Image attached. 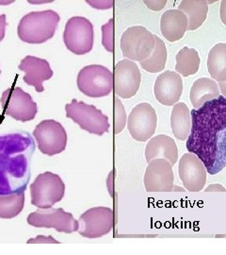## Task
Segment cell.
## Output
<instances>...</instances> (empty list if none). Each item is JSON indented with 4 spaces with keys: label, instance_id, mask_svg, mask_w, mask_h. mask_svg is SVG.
<instances>
[{
    "label": "cell",
    "instance_id": "39",
    "mask_svg": "<svg viewBox=\"0 0 226 255\" xmlns=\"http://www.w3.org/2000/svg\"><path fill=\"white\" fill-rule=\"evenodd\" d=\"M207 1H208V5H209V4H213V3L217 2L219 0H207Z\"/></svg>",
    "mask_w": 226,
    "mask_h": 255
},
{
    "label": "cell",
    "instance_id": "32",
    "mask_svg": "<svg viewBox=\"0 0 226 255\" xmlns=\"http://www.w3.org/2000/svg\"><path fill=\"white\" fill-rule=\"evenodd\" d=\"M27 243H59L57 240H55L51 237H40L35 239H29Z\"/></svg>",
    "mask_w": 226,
    "mask_h": 255
},
{
    "label": "cell",
    "instance_id": "24",
    "mask_svg": "<svg viewBox=\"0 0 226 255\" xmlns=\"http://www.w3.org/2000/svg\"><path fill=\"white\" fill-rule=\"evenodd\" d=\"M208 73L216 82L226 81V43H219L209 51Z\"/></svg>",
    "mask_w": 226,
    "mask_h": 255
},
{
    "label": "cell",
    "instance_id": "15",
    "mask_svg": "<svg viewBox=\"0 0 226 255\" xmlns=\"http://www.w3.org/2000/svg\"><path fill=\"white\" fill-rule=\"evenodd\" d=\"M144 183L147 192L172 191L174 175L172 164L164 158L149 162L145 170Z\"/></svg>",
    "mask_w": 226,
    "mask_h": 255
},
{
    "label": "cell",
    "instance_id": "18",
    "mask_svg": "<svg viewBox=\"0 0 226 255\" xmlns=\"http://www.w3.org/2000/svg\"><path fill=\"white\" fill-rule=\"evenodd\" d=\"M18 68L26 73L23 78L24 82L29 86L35 87L38 93L44 92L43 83L53 77V70L49 63L35 56L25 57L19 64Z\"/></svg>",
    "mask_w": 226,
    "mask_h": 255
},
{
    "label": "cell",
    "instance_id": "14",
    "mask_svg": "<svg viewBox=\"0 0 226 255\" xmlns=\"http://www.w3.org/2000/svg\"><path fill=\"white\" fill-rule=\"evenodd\" d=\"M142 74L138 65L128 59L118 62L114 70V90L117 97L125 100L133 98L139 91Z\"/></svg>",
    "mask_w": 226,
    "mask_h": 255
},
{
    "label": "cell",
    "instance_id": "25",
    "mask_svg": "<svg viewBox=\"0 0 226 255\" xmlns=\"http://www.w3.org/2000/svg\"><path fill=\"white\" fill-rule=\"evenodd\" d=\"M25 191L26 188H22L9 194H0V219H11L18 216L25 205Z\"/></svg>",
    "mask_w": 226,
    "mask_h": 255
},
{
    "label": "cell",
    "instance_id": "3",
    "mask_svg": "<svg viewBox=\"0 0 226 255\" xmlns=\"http://www.w3.org/2000/svg\"><path fill=\"white\" fill-rule=\"evenodd\" d=\"M60 21V15L52 9L31 11L19 22V39L31 45L44 44L53 38Z\"/></svg>",
    "mask_w": 226,
    "mask_h": 255
},
{
    "label": "cell",
    "instance_id": "12",
    "mask_svg": "<svg viewBox=\"0 0 226 255\" xmlns=\"http://www.w3.org/2000/svg\"><path fill=\"white\" fill-rule=\"evenodd\" d=\"M79 235L86 238H98L109 235L114 227V212L108 207H93L78 219Z\"/></svg>",
    "mask_w": 226,
    "mask_h": 255
},
{
    "label": "cell",
    "instance_id": "6",
    "mask_svg": "<svg viewBox=\"0 0 226 255\" xmlns=\"http://www.w3.org/2000/svg\"><path fill=\"white\" fill-rule=\"evenodd\" d=\"M65 184L58 174L46 171L39 174L30 184L31 204L40 209L51 208L64 199Z\"/></svg>",
    "mask_w": 226,
    "mask_h": 255
},
{
    "label": "cell",
    "instance_id": "33",
    "mask_svg": "<svg viewBox=\"0 0 226 255\" xmlns=\"http://www.w3.org/2000/svg\"><path fill=\"white\" fill-rule=\"evenodd\" d=\"M6 14H0V42L4 39L5 33H6Z\"/></svg>",
    "mask_w": 226,
    "mask_h": 255
},
{
    "label": "cell",
    "instance_id": "19",
    "mask_svg": "<svg viewBox=\"0 0 226 255\" xmlns=\"http://www.w3.org/2000/svg\"><path fill=\"white\" fill-rule=\"evenodd\" d=\"M187 15L179 9L166 10L160 19V31L167 41L174 43L181 40L188 31Z\"/></svg>",
    "mask_w": 226,
    "mask_h": 255
},
{
    "label": "cell",
    "instance_id": "13",
    "mask_svg": "<svg viewBox=\"0 0 226 255\" xmlns=\"http://www.w3.org/2000/svg\"><path fill=\"white\" fill-rule=\"evenodd\" d=\"M157 117L154 108L149 103H140L128 116L127 128L132 138L139 142H145L155 132Z\"/></svg>",
    "mask_w": 226,
    "mask_h": 255
},
{
    "label": "cell",
    "instance_id": "27",
    "mask_svg": "<svg viewBox=\"0 0 226 255\" xmlns=\"http://www.w3.org/2000/svg\"><path fill=\"white\" fill-rule=\"evenodd\" d=\"M154 37H155V46H154V50L147 59L140 62L141 66L145 69V71L149 73H158L163 71L168 59L167 47L165 46V43L159 37L156 35H154Z\"/></svg>",
    "mask_w": 226,
    "mask_h": 255
},
{
    "label": "cell",
    "instance_id": "22",
    "mask_svg": "<svg viewBox=\"0 0 226 255\" xmlns=\"http://www.w3.org/2000/svg\"><path fill=\"white\" fill-rule=\"evenodd\" d=\"M171 128L173 136L180 141H186L191 129V114L184 102L173 105L171 114Z\"/></svg>",
    "mask_w": 226,
    "mask_h": 255
},
{
    "label": "cell",
    "instance_id": "29",
    "mask_svg": "<svg viewBox=\"0 0 226 255\" xmlns=\"http://www.w3.org/2000/svg\"><path fill=\"white\" fill-rule=\"evenodd\" d=\"M115 133H120L127 123V115L123 103L119 99L115 101Z\"/></svg>",
    "mask_w": 226,
    "mask_h": 255
},
{
    "label": "cell",
    "instance_id": "7",
    "mask_svg": "<svg viewBox=\"0 0 226 255\" xmlns=\"http://www.w3.org/2000/svg\"><path fill=\"white\" fill-rule=\"evenodd\" d=\"M155 46L154 34L143 26L128 27L121 37L123 56L130 61L142 62L147 59Z\"/></svg>",
    "mask_w": 226,
    "mask_h": 255
},
{
    "label": "cell",
    "instance_id": "1",
    "mask_svg": "<svg viewBox=\"0 0 226 255\" xmlns=\"http://www.w3.org/2000/svg\"><path fill=\"white\" fill-rule=\"evenodd\" d=\"M187 148L216 175L226 166V98L219 96L191 112Z\"/></svg>",
    "mask_w": 226,
    "mask_h": 255
},
{
    "label": "cell",
    "instance_id": "23",
    "mask_svg": "<svg viewBox=\"0 0 226 255\" xmlns=\"http://www.w3.org/2000/svg\"><path fill=\"white\" fill-rule=\"evenodd\" d=\"M178 9L188 17V30H196L206 22L208 13L207 0H182Z\"/></svg>",
    "mask_w": 226,
    "mask_h": 255
},
{
    "label": "cell",
    "instance_id": "37",
    "mask_svg": "<svg viewBox=\"0 0 226 255\" xmlns=\"http://www.w3.org/2000/svg\"><path fill=\"white\" fill-rule=\"evenodd\" d=\"M13 2H14V0H0V5L1 6H7V5H9Z\"/></svg>",
    "mask_w": 226,
    "mask_h": 255
},
{
    "label": "cell",
    "instance_id": "11",
    "mask_svg": "<svg viewBox=\"0 0 226 255\" xmlns=\"http://www.w3.org/2000/svg\"><path fill=\"white\" fill-rule=\"evenodd\" d=\"M27 224L36 228H54L59 233L73 234L79 229V223L72 214L62 208L37 210L28 215Z\"/></svg>",
    "mask_w": 226,
    "mask_h": 255
},
{
    "label": "cell",
    "instance_id": "5",
    "mask_svg": "<svg viewBox=\"0 0 226 255\" xmlns=\"http://www.w3.org/2000/svg\"><path fill=\"white\" fill-rule=\"evenodd\" d=\"M76 83L79 91L92 99L107 97L114 88L113 74L109 68L99 64H90L82 68Z\"/></svg>",
    "mask_w": 226,
    "mask_h": 255
},
{
    "label": "cell",
    "instance_id": "8",
    "mask_svg": "<svg viewBox=\"0 0 226 255\" xmlns=\"http://www.w3.org/2000/svg\"><path fill=\"white\" fill-rule=\"evenodd\" d=\"M93 25L89 19L74 16L66 23L64 41L68 50L75 55H85L93 47Z\"/></svg>",
    "mask_w": 226,
    "mask_h": 255
},
{
    "label": "cell",
    "instance_id": "20",
    "mask_svg": "<svg viewBox=\"0 0 226 255\" xmlns=\"http://www.w3.org/2000/svg\"><path fill=\"white\" fill-rule=\"evenodd\" d=\"M145 158L147 163L154 159L164 158L174 165L178 161V148L172 138L165 134H158L149 139L145 147Z\"/></svg>",
    "mask_w": 226,
    "mask_h": 255
},
{
    "label": "cell",
    "instance_id": "4",
    "mask_svg": "<svg viewBox=\"0 0 226 255\" xmlns=\"http://www.w3.org/2000/svg\"><path fill=\"white\" fill-rule=\"evenodd\" d=\"M65 111L68 119L90 134L102 136L109 131V118L93 105L73 100L65 105Z\"/></svg>",
    "mask_w": 226,
    "mask_h": 255
},
{
    "label": "cell",
    "instance_id": "30",
    "mask_svg": "<svg viewBox=\"0 0 226 255\" xmlns=\"http://www.w3.org/2000/svg\"><path fill=\"white\" fill-rule=\"evenodd\" d=\"M85 2L93 9L105 10L112 9L114 7L115 0H85Z\"/></svg>",
    "mask_w": 226,
    "mask_h": 255
},
{
    "label": "cell",
    "instance_id": "17",
    "mask_svg": "<svg viewBox=\"0 0 226 255\" xmlns=\"http://www.w3.org/2000/svg\"><path fill=\"white\" fill-rule=\"evenodd\" d=\"M154 92L156 101L164 106L175 105L183 93V80L180 74L170 70L163 72L155 80Z\"/></svg>",
    "mask_w": 226,
    "mask_h": 255
},
{
    "label": "cell",
    "instance_id": "31",
    "mask_svg": "<svg viewBox=\"0 0 226 255\" xmlns=\"http://www.w3.org/2000/svg\"><path fill=\"white\" fill-rule=\"evenodd\" d=\"M144 2L148 9L158 11L165 8L168 0H144Z\"/></svg>",
    "mask_w": 226,
    "mask_h": 255
},
{
    "label": "cell",
    "instance_id": "34",
    "mask_svg": "<svg viewBox=\"0 0 226 255\" xmlns=\"http://www.w3.org/2000/svg\"><path fill=\"white\" fill-rule=\"evenodd\" d=\"M220 16L223 24L226 26V0H222L220 8Z\"/></svg>",
    "mask_w": 226,
    "mask_h": 255
},
{
    "label": "cell",
    "instance_id": "26",
    "mask_svg": "<svg viewBox=\"0 0 226 255\" xmlns=\"http://www.w3.org/2000/svg\"><path fill=\"white\" fill-rule=\"evenodd\" d=\"M175 60V70L183 77L195 75L199 70L201 60L198 51L194 48L183 47L176 54Z\"/></svg>",
    "mask_w": 226,
    "mask_h": 255
},
{
    "label": "cell",
    "instance_id": "2",
    "mask_svg": "<svg viewBox=\"0 0 226 255\" xmlns=\"http://www.w3.org/2000/svg\"><path fill=\"white\" fill-rule=\"evenodd\" d=\"M33 141L24 133L0 136V194H9L27 187L29 157Z\"/></svg>",
    "mask_w": 226,
    "mask_h": 255
},
{
    "label": "cell",
    "instance_id": "9",
    "mask_svg": "<svg viewBox=\"0 0 226 255\" xmlns=\"http://www.w3.org/2000/svg\"><path fill=\"white\" fill-rule=\"evenodd\" d=\"M3 114L17 121L33 120L38 113V106L31 96L20 87H10L1 96Z\"/></svg>",
    "mask_w": 226,
    "mask_h": 255
},
{
    "label": "cell",
    "instance_id": "35",
    "mask_svg": "<svg viewBox=\"0 0 226 255\" xmlns=\"http://www.w3.org/2000/svg\"><path fill=\"white\" fill-rule=\"evenodd\" d=\"M206 192H226V189L221 184H211L205 189Z\"/></svg>",
    "mask_w": 226,
    "mask_h": 255
},
{
    "label": "cell",
    "instance_id": "36",
    "mask_svg": "<svg viewBox=\"0 0 226 255\" xmlns=\"http://www.w3.org/2000/svg\"><path fill=\"white\" fill-rule=\"evenodd\" d=\"M218 86H219V89H220V92L222 93V95L226 98V81L219 82Z\"/></svg>",
    "mask_w": 226,
    "mask_h": 255
},
{
    "label": "cell",
    "instance_id": "38",
    "mask_svg": "<svg viewBox=\"0 0 226 255\" xmlns=\"http://www.w3.org/2000/svg\"><path fill=\"white\" fill-rule=\"evenodd\" d=\"M173 187H175L176 189H172V191H186L185 189H183L182 187H178V186H174L173 185Z\"/></svg>",
    "mask_w": 226,
    "mask_h": 255
},
{
    "label": "cell",
    "instance_id": "10",
    "mask_svg": "<svg viewBox=\"0 0 226 255\" xmlns=\"http://www.w3.org/2000/svg\"><path fill=\"white\" fill-rule=\"evenodd\" d=\"M39 150L45 155L60 154L66 148L67 133L64 126L56 120H44L33 130Z\"/></svg>",
    "mask_w": 226,
    "mask_h": 255
},
{
    "label": "cell",
    "instance_id": "40",
    "mask_svg": "<svg viewBox=\"0 0 226 255\" xmlns=\"http://www.w3.org/2000/svg\"><path fill=\"white\" fill-rule=\"evenodd\" d=\"M0 74H1V70H0Z\"/></svg>",
    "mask_w": 226,
    "mask_h": 255
},
{
    "label": "cell",
    "instance_id": "16",
    "mask_svg": "<svg viewBox=\"0 0 226 255\" xmlns=\"http://www.w3.org/2000/svg\"><path fill=\"white\" fill-rule=\"evenodd\" d=\"M178 174L181 182L188 191H201L207 183V167L193 153H185L181 157Z\"/></svg>",
    "mask_w": 226,
    "mask_h": 255
},
{
    "label": "cell",
    "instance_id": "21",
    "mask_svg": "<svg viewBox=\"0 0 226 255\" xmlns=\"http://www.w3.org/2000/svg\"><path fill=\"white\" fill-rule=\"evenodd\" d=\"M220 96V89L216 81L211 78H200L191 86L190 100L194 109H198L207 101Z\"/></svg>",
    "mask_w": 226,
    "mask_h": 255
},
{
    "label": "cell",
    "instance_id": "28",
    "mask_svg": "<svg viewBox=\"0 0 226 255\" xmlns=\"http://www.w3.org/2000/svg\"><path fill=\"white\" fill-rule=\"evenodd\" d=\"M102 44L109 51H114V19L111 18L108 24L102 26Z\"/></svg>",
    "mask_w": 226,
    "mask_h": 255
}]
</instances>
